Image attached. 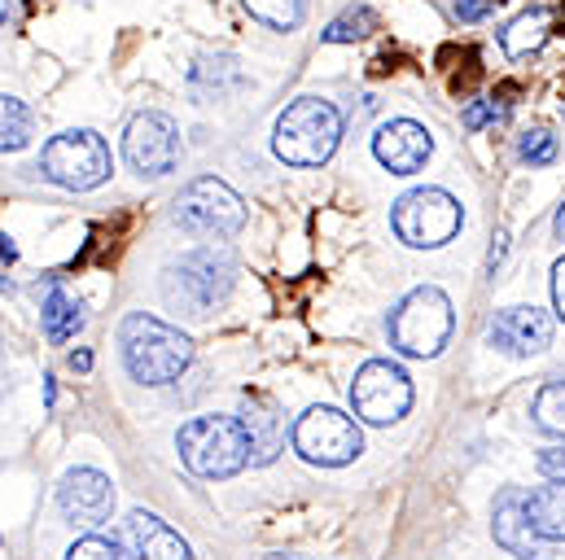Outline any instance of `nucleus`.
<instances>
[{
  "instance_id": "obj_20",
  "label": "nucleus",
  "mask_w": 565,
  "mask_h": 560,
  "mask_svg": "<svg viewBox=\"0 0 565 560\" xmlns=\"http://www.w3.org/2000/svg\"><path fill=\"white\" fill-rule=\"evenodd\" d=\"M31 137H35V115H31V106L18 101V97H0V149L13 153V149H22V144H31Z\"/></svg>"
},
{
  "instance_id": "obj_28",
  "label": "nucleus",
  "mask_w": 565,
  "mask_h": 560,
  "mask_svg": "<svg viewBox=\"0 0 565 560\" xmlns=\"http://www.w3.org/2000/svg\"><path fill=\"white\" fill-rule=\"evenodd\" d=\"M487 13H495V0H456V18L460 22H478Z\"/></svg>"
},
{
  "instance_id": "obj_10",
  "label": "nucleus",
  "mask_w": 565,
  "mask_h": 560,
  "mask_svg": "<svg viewBox=\"0 0 565 560\" xmlns=\"http://www.w3.org/2000/svg\"><path fill=\"white\" fill-rule=\"evenodd\" d=\"M351 408L369 424H395L413 408V377L391 359H369L351 381Z\"/></svg>"
},
{
  "instance_id": "obj_35",
  "label": "nucleus",
  "mask_w": 565,
  "mask_h": 560,
  "mask_svg": "<svg viewBox=\"0 0 565 560\" xmlns=\"http://www.w3.org/2000/svg\"><path fill=\"white\" fill-rule=\"evenodd\" d=\"M557 233H562V237H565V206H562V211H557Z\"/></svg>"
},
{
  "instance_id": "obj_1",
  "label": "nucleus",
  "mask_w": 565,
  "mask_h": 560,
  "mask_svg": "<svg viewBox=\"0 0 565 560\" xmlns=\"http://www.w3.org/2000/svg\"><path fill=\"white\" fill-rule=\"evenodd\" d=\"M119 346H124V364L141 386H171L189 364H193V342L171 329L158 315H128L119 329Z\"/></svg>"
},
{
  "instance_id": "obj_15",
  "label": "nucleus",
  "mask_w": 565,
  "mask_h": 560,
  "mask_svg": "<svg viewBox=\"0 0 565 560\" xmlns=\"http://www.w3.org/2000/svg\"><path fill=\"white\" fill-rule=\"evenodd\" d=\"M128 543H132V557L137 560H193L189 543L153 513H132L128 517Z\"/></svg>"
},
{
  "instance_id": "obj_9",
  "label": "nucleus",
  "mask_w": 565,
  "mask_h": 560,
  "mask_svg": "<svg viewBox=\"0 0 565 560\" xmlns=\"http://www.w3.org/2000/svg\"><path fill=\"white\" fill-rule=\"evenodd\" d=\"M40 166L53 184L84 193V189H97L110 180V149L97 132L79 128V132H62L49 140L40 153Z\"/></svg>"
},
{
  "instance_id": "obj_33",
  "label": "nucleus",
  "mask_w": 565,
  "mask_h": 560,
  "mask_svg": "<svg viewBox=\"0 0 565 560\" xmlns=\"http://www.w3.org/2000/svg\"><path fill=\"white\" fill-rule=\"evenodd\" d=\"M13 259H18V250L9 246V237H0V268H9Z\"/></svg>"
},
{
  "instance_id": "obj_11",
  "label": "nucleus",
  "mask_w": 565,
  "mask_h": 560,
  "mask_svg": "<svg viewBox=\"0 0 565 560\" xmlns=\"http://www.w3.org/2000/svg\"><path fill=\"white\" fill-rule=\"evenodd\" d=\"M124 158L132 162V171L141 175H171L180 166V128L158 115V110H145L128 123V137H124Z\"/></svg>"
},
{
  "instance_id": "obj_7",
  "label": "nucleus",
  "mask_w": 565,
  "mask_h": 560,
  "mask_svg": "<svg viewBox=\"0 0 565 560\" xmlns=\"http://www.w3.org/2000/svg\"><path fill=\"white\" fill-rule=\"evenodd\" d=\"M171 219H175L189 237H233V233L246 224V206H242V197H237L224 180L202 175V180H193V184L175 197Z\"/></svg>"
},
{
  "instance_id": "obj_24",
  "label": "nucleus",
  "mask_w": 565,
  "mask_h": 560,
  "mask_svg": "<svg viewBox=\"0 0 565 560\" xmlns=\"http://www.w3.org/2000/svg\"><path fill=\"white\" fill-rule=\"evenodd\" d=\"M250 9V18H259L273 31H294L307 13V0H242Z\"/></svg>"
},
{
  "instance_id": "obj_2",
  "label": "nucleus",
  "mask_w": 565,
  "mask_h": 560,
  "mask_svg": "<svg viewBox=\"0 0 565 560\" xmlns=\"http://www.w3.org/2000/svg\"><path fill=\"white\" fill-rule=\"evenodd\" d=\"M180 460L193 477H233L250 464V433L237 417H198L175 433Z\"/></svg>"
},
{
  "instance_id": "obj_34",
  "label": "nucleus",
  "mask_w": 565,
  "mask_h": 560,
  "mask_svg": "<svg viewBox=\"0 0 565 560\" xmlns=\"http://www.w3.org/2000/svg\"><path fill=\"white\" fill-rule=\"evenodd\" d=\"M9 22V0H0V26Z\"/></svg>"
},
{
  "instance_id": "obj_32",
  "label": "nucleus",
  "mask_w": 565,
  "mask_h": 560,
  "mask_svg": "<svg viewBox=\"0 0 565 560\" xmlns=\"http://www.w3.org/2000/svg\"><path fill=\"white\" fill-rule=\"evenodd\" d=\"M71 368H75V373H88V368H93V355H88V351H75V355H71Z\"/></svg>"
},
{
  "instance_id": "obj_25",
  "label": "nucleus",
  "mask_w": 565,
  "mask_h": 560,
  "mask_svg": "<svg viewBox=\"0 0 565 560\" xmlns=\"http://www.w3.org/2000/svg\"><path fill=\"white\" fill-rule=\"evenodd\" d=\"M518 158L531 162V166H553L557 162V137L535 128V132H522L518 137Z\"/></svg>"
},
{
  "instance_id": "obj_27",
  "label": "nucleus",
  "mask_w": 565,
  "mask_h": 560,
  "mask_svg": "<svg viewBox=\"0 0 565 560\" xmlns=\"http://www.w3.org/2000/svg\"><path fill=\"white\" fill-rule=\"evenodd\" d=\"M500 115H504V110H500L495 101H487V97H482V101H473V106L465 110V128H469V132H478V128H487V123H491V119H500Z\"/></svg>"
},
{
  "instance_id": "obj_17",
  "label": "nucleus",
  "mask_w": 565,
  "mask_h": 560,
  "mask_svg": "<svg viewBox=\"0 0 565 560\" xmlns=\"http://www.w3.org/2000/svg\"><path fill=\"white\" fill-rule=\"evenodd\" d=\"M531 526L544 543H565V482H548L526 495Z\"/></svg>"
},
{
  "instance_id": "obj_22",
  "label": "nucleus",
  "mask_w": 565,
  "mask_h": 560,
  "mask_svg": "<svg viewBox=\"0 0 565 560\" xmlns=\"http://www.w3.org/2000/svg\"><path fill=\"white\" fill-rule=\"evenodd\" d=\"M369 31H377V13L369 4H351L347 13H338L329 26H324V44H355L364 40Z\"/></svg>"
},
{
  "instance_id": "obj_23",
  "label": "nucleus",
  "mask_w": 565,
  "mask_h": 560,
  "mask_svg": "<svg viewBox=\"0 0 565 560\" xmlns=\"http://www.w3.org/2000/svg\"><path fill=\"white\" fill-rule=\"evenodd\" d=\"M531 417H535V424H540L544 433L565 438V381H548V386L535 395Z\"/></svg>"
},
{
  "instance_id": "obj_5",
  "label": "nucleus",
  "mask_w": 565,
  "mask_h": 560,
  "mask_svg": "<svg viewBox=\"0 0 565 560\" xmlns=\"http://www.w3.org/2000/svg\"><path fill=\"white\" fill-rule=\"evenodd\" d=\"M233 255L228 250H215V246H202L193 255H184L180 263L167 268V302L180 306L184 315H206L215 311L228 289H233Z\"/></svg>"
},
{
  "instance_id": "obj_29",
  "label": "nucleus",
  "mask_w": 565,
  "mask_h": 560,
  "mask_svg": "<svg viewBox=\"0 0 565 560\" xmlns=\"http://www.w3.org/2000/svg\"><path fill=\"white\" fill-rule=\"evenodd\" d=\"M540 473H544L548 482H565V446H557V451H544V455H540Z\"/></svg>"
},
{
  "instance_id": "obj_4",
  "label": "nucleus",
  "mask_w": 565,
  "mask_h": 560,
  "mask_svg": "<svg viewBox=\"0 0 565 560\" xmlns=\"http://www.w3.org/2000/svg\"><path fill=\"white\" fill-rule=\"evenodd\" d=\"M386 333H391V346L399 355H413V359H434L447 337H451V302L438 284H422L413 289L386 320Z\"/></svg>"
},
{
  "instance_id": "obj_18",
  "label": "nucleus",
  "mask_w": 565,
  "mask_h": 560,
  "mask_svg": "<svg viewBox=\"0 0 565 560\" xmlns=\"http://www.w3.org/2000/svg\"><path fill=\"white\" fill-rule=\"evenodd\" d=\"M548 26H553V13H548V9H526V13H518V18L500 31V49H504L509 57H531V53L548 40Z\"/></svg>"
},
{
  "instance_id": "obj_8",
  "label": "nucleus",
  "mask_w": 565,
  "mask_h": 560,
  "mask_svg": "<svg viewBox=\"0 0 565 560\" xmlns=\"http://www.w3.org/2000/svg\"><path fill=\"white\" fill-rule=\"evenodd\" d=\"M294 451L307 464L320 469H342L364 451V433L360 424L338 412V408H307L302 417L294 420Z\"/></svg>"
},
{
  "instance_id": "obj_16",
  "label": "nucleus",
  "mask_w": 565,
  "mask_h": 560,
  "mask_svg": "<svg viewBox=\"0 0 565 560\" xmlns=\"http://www.w3.org/2000/svg\"><path fill=\"white\" fill-rule=\"evenodd\" d=\"M495 543L509 548L513 557H535V526H531V513H526V491H504L495 499Z\"/></svg>"
},
{
  "instance_id": "obj_19",
  "label": "nucleus",
  "mask_w": 565,
  "mask_h": 560,
  "mask_svg": "<svg viewBox=\"0 0 565 560\" xmlns=\"http://www.w3.org/2000/svg\"><path fill=\"white\" fill-rule=\"evenodd\" d=\"M40 324H44V337H49L53 346H62V342H71V337L84 329V306H79L66 289H53L49 302L40 306Z\"/></svg>"
},
{
  "instance_id": "obj_31",
  "label": "nucleus",
  "mask_w": 565,
  "mask_h": 560,
  "mask_svg": "<svg viewBox=\"0 0 565 560\" xmlns=\"http://www.w3.org/2000/svg\"><path fill=\"white\" fill-rule=\"evenodd\" d=\"M504 241H509V237L500 233V237H495V246H491V259H487V263H491V272H495V263H500V259H504V250H509Z\"/></svg>"
},
{
  "instance_id": "obj_21",
  "label": "nucleus",
  "mask_w": 565,
  "mask_h": 560,
  "mask_svg": "<svg viewBox=\"0 0 565 560\" xmlns=\"http://www.w3.org/2000/svg\"><path fill=\"white\" fill-rule=\"evenodd\" d=\"M246 433H250V464H273L281 451V420L273 417V408L246 417Z\"/></svg>"
},
{
  "instance_id": "obj_36",
  "label": "nucleus",
  "mask_w": 565,
  "mask_h": 560,
  "mask_svg": "<svg viewBox=\"0 0 565 560\" xmlns=\"http://www.w3.org/2000/svg\"><path fill=\"white\" fill-rule=\"evenodd\" d=\"M264 560H307V557H264Z\"/></svg>"
},
{
  "instance_id": "obj_3",
  "label": "nucleus",
  "mask_w": 565,
  "mask_h": 560,
  "mask_svg": "<svg viewBox=\"0 0 565 560\" xmlns=\"http://www.w3.org/2000/svg\"><path fill=\"white\" fill-rule=\"evenodd\" d=\"M342 140V115L333 101H320V97H298L289 101L277 119V132H273V149L277 158L289 166H324L333 158Z\"/></svg>"
},
{
  "instance_id": "obj_14",
  "label": "nucleus",
  "mask_w": 565,
  "mask_h": 560,
  "mask_svg": "<svg viewBox=\"0 0 565 560\" xmlns=\"http://www.w3.org/2000/svg\"><path fill=\"white\" fill-rule=\"evenodd\" d=\"M373 153H377V162L391 175H417L425 162H429V153H434V140H429V132H425L422 123L395 119V123H386L373 137Z\"/></svg>"
},
{
  "instance_id": "obj_13",
  "label": "nucleus",
  "mask_w": 565,
  "mask_h": 560,
  "mask_svg": "<svg viewBox=\"0 0 565 560\" xmlns=\"http://www.w3.org/2000/svg\"><path fill=\"white\" fill-rule=\"evenodd\" d=\"M487 337H491L495 351L518 355V359H531V355H540V351L553 346V320L540 306H504V311H495Z\"/></svg>"
},
{
  "instance_id": "obj_30",
  "label": "nucleus",
  "mask_w": 565,
  "mask_h": 560,
  "mask_svg": "<svg viewBox=\"0 0 565 560\" xmlns=\"http://www.w3.org/2000/svg\"><path fill=\"white\" fill-rule=\"evenodd\" d=\"M553 306H557V315L565 320V255L557 259V268H553Z\"/></svg>"
},
{
  "instance_id": "obj_6",
  "label": "nucleus",
  "mask_w": 565,
  "mask_h": 560,
  "mask_svg": "<svg viewBox=\"0 0 565 560\" xmlns=\"http://www.w3.org/2000/svg\"><path fill=\"white\" fill-rule=\"evenodd\" d=\"M460 202L447 189H413L395 202V237L413 250H438L460 233Z\"/></svg>"
},
{
  "instance_id": "obj_12",
  "label": "nucleus",
  "mask_w": 565,
  "mask_h": 560,
  "mask_svg": "<svg viewBox=\"0 0 565 560\" xmlns=\"http://www.w3.org/2000/svg\"><path fill=\"white\" fill-rule=\"evenodd\" d=\"M57 508H62V517L71 526H88L93 530V526L110 521V513H115V486L97 469H71L62 477V486H57Z\"/></svg>"
},
{
  "instance_id": "obj_26",
  "label": "nucleus",
  "mask_w": 565,
  "mask_h": 560,
  "mask_svg": "<svg viewBox=\"0 0 565 560\" xmlns=\"http://www.w3.org/2000/svg\"><path fill=\"white\" fill-rule=\"evenodd\" d=\"M66 560H137L124 552V543H115V539H102V535H88V539H79Z\"/></svg>"
}]
</instances>
